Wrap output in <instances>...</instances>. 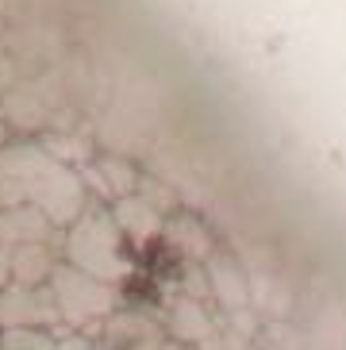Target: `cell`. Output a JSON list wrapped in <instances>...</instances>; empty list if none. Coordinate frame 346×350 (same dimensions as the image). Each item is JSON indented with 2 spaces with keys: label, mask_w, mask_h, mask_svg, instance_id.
Masks as SVG:
<instances>
[{
  "label": "cell",
  "mask_w": 346,
  "mask_h": 350,
  "mask_svg": "<svg viewBox=\"0 0 346 350\" xmlns=\"http://www.w3.org/2000/svg\"><path fill=\"white\" fill-rule=\"evenodd\" d=\"M35 204L58 231L73 224L92 204V193L77 165L51 158L35 139H12L0 146V208Z\"/></svg>",
  "instance_id": "6da1fadb"
},
{
  "label": "cell",
  "mask_w": 346,
  "mask_h": 350,
  "mask_svg": "<svg viewBox=\"0 0 346 350\" xmlns=\"http://www.w3.org/2000/svg\"><path fill=\"white\" fill-rule=\"evenodd\" d=\"M62 262H70L73 269H85L108 285H123L135 273L127 239L120 235L112 212L104 204H89L62 231Z\"/></svg>",
  "instance_id": "7a4b0ae2"
},
{
  "label": "cell",
  "mask_w": 346,
  "mask_h": 350,
  "mask_svg": "<svg viewBox=\"0 0 346 350\" xmlns=\"http://www.w3.org/2000/svg\"><path fill=\"white\" fill-rule=\"evenodd\" d=\"M46 288H51L54 308L62 316V331L96 335L101 319L112 308H120V285H108V281L92 278L85 269H73L70 262H58Z\"/></svg>",
  "instance_id": "3957f363"
},
{
  "label": "cell",
  "mask_w": 346,
  "mask_h": 350,
  "mask_svg": "<svg viewBox=\"0 0 346 350\" xmlns=\"http://www.w3.org/2000/svg\"><path fill=\"white\" fill-rule=\"evenodd\" d=\"M4 327H46L62 331V316L54 308L51 288H27V285H8L0 288V331Z\"/></svg>",
  "instance_id": "277c9868"
},
{
  "label": "cell",
  "mask_w": 346,
  "mask_h": 350,
  "mask_svg": "<svg viewBox=\"0 0 346 350\" xmlns=\"http://www.w3.org/2000/svg\"><path fill=\"white\" fill-rule=\"evenodd\" d=\"M96 335H101L96 347H104V350H162V342H165L162 323L135 308H112L101 319Z\"/></svg>",
  "instance_id": "5b68a950"
},
{
  "label": "cell",
  "mask_w": 346,
  "mask_h": 350,
  "mask_svg": "<svg viewBox=\"0 0 346 350\" xmlns=\"http://www.w3.org/2000/svg\"><path fill=\"white\" fill-rule=\"evenodd\" d=\"M108 212H112L116 227H120V235L127 239V247L146 250V247L154 243V239H162L165 212H158V208H154L150 200H146V196H139V193L116 196Z\"/></svg>",
  "instance_id": "8992f818"
},
{
  "label": "cell",
  "mask_w": 346,
  "mask_h": 350,
  "mask_svg": "<svg viewBox=\"0 0 346 350\" xmlns=\"http://www.w3.org/2000/svg\"><path fill=\"white\" fill-rule=\"evenodd\" d=\"M0 112H4V124L20 127V131H46L54 120V108L42 100L35 81H16L12 89H4L0 93Z\"/></svg>",
  "instance_id": "52a82bcc"
},
{
  "label": "cell",
  "mask_w": 346,
  "mask_h": 350,
  "mask_svg": "<svg viewBox=\"0 0 346 350\" xmlns=\"http://www.w3.org/2000/svg\"><path fill=\"white\" fill-rule=\"evenodd\" d=\"M12 281L27 288H42L51 281V273L62 262V235L46 239V243H23V247H12Z\"/></svg>",
  "instance_id": "ba28073f"
},
{
  "label": "cell",
  "mask_w": 346,
  "mask_h": 350,
  "mask_svg": "<svg viewBox=\"0 0 346 350\" xmlns=\"http://www.w3.org/2000/svg\"><path fill=\"white\" fill-rule=\"evenodd\" d=\"M62 231L42 216V208L35 204H12L0 208V247H23V243H46V239H58Z\"/></svg>",
  "instance_id": "9c48e42d"
},
{
  "label": "cell",
  "mask_w": 346,
  "mask_h": 350,
  "mask_svg": "<svg viewBox=\"0 0 346 350\" xmlns=\"http://www.w3.org/2000/svg\"><path fill=\"white\" fill-rule=\"evenodd\" d=\"M165 335L177 347H204L208 339H215V323L208 316V308L200 304V297H177L170 304V319H165Z\"/></svg>",
  "instance_id": "30bf717a"
},
{
  "label": "cell",
  "mask_w": 346,
  "mask_h": 350,
  "mask_svg": "<svg viewBox=\"0 0 346 350\" xmlns=\"http://www.w3.org/2000/svg\"><path fill=\"white\" fill-rule=\"evenodd\" d=\"M204 273H208V288H212V297L224 304L227 312H239L246 308V278H243V266L235 262L231 254H208L204 258Z\"/></svg>",
  "instance_id": "8fae6325"
},
{
  "label": "cell",
  "mask_w": 346,
  "mask_h": 350,
  "mask_svg": "<svg viewBox=\"0 0 346 350\" xmlns=\"http://www.w3.org/2000/svg\"><path fill=\"white\" fill-rule=\"evenodd\" d=\"M162 239L177 250V254L189 258V262H204V258L212 254V235H208V227L196 216H185V212L181 216H165Z\"/></svg>",
  "instance_id": "7c38bea8"
},
{
  "label": "cell",
  "mask_w": 346,
  "mask_h": 350,
  "mask_svg": "<svg viewBox=\"0 0 346 350\" xmlns=\"http://www.w3.org/2000/svg\"><path fill=\"white\" fill-rule=\"evenodd\" d=\"M35 143L46 150L51 158H58V162H66V165H89L92 162V143L89 139H81V135H73V131H66V127H54V131H39L35 135Z\"/></svg>",
  "instance_id": "4fadbf2b"
},
{
  "label": "cell",
  "mask_w": 346,
  "mask_h": 350,
  "mask_svg": "<svg viewBox=\"0 0 346 350\" xmlns=\"http://www.w3.org/2000/svg\"><path fill=\"white\" fill-rule=\"evenodd\" d=\"M0 350H58V331L46 327H4Z\"/></svg>",
  "instance_id": "5bb4252c"
},
{
  "label": "cell",
  "mask_w": 346,
  "mask_h": 350,
  "mask_svg": "<svg viewBox=\"0 0 346 350\" xmlns=\"http://www.w3.org/2000/svg\"><path fill=\"white\" fill-rule=\"evenodd\" d=\"M12 281V258H8V250L0 247V288Z\"/></svg>",
  "instance_id": "9a60e30c"
},
{
  "label": "cell",
  "mask_w": 346,
  "mask_h": 350,
  "mask_svg": "<svg viewBox=\"0 0 346 350\" xmlns=\"http://www.w3.org/2000/svg\"><path fill=\"white\" fill-rule=\"evenodd\" d=\"M12 143V127L4 124V116H0V146H8Z\"/></svg>",
  "instance_id": "2e32d148"
},
{
  "label": "cell",
  "mask_w": 346,
  "mask_h": 350,
  "mask_svg": "<svg viewBox=\"0 0 346 350\" xmlns=\"http://www.w3.org/2000/svg\"><path fill=\"white\" fill-rule=\"evenodd\" d=\"M162 350H177V342H173V339H165V342H162Z\"/></svg>",
  "instance_id": "e0dca14e"
},
{
  "label": "cell",
  "mask_w": 346,
  "mask_h": 350,
  "mask_svg": "<svg viewBox=\"0 0 346 350\" xmlns=\"http://www.w3.org/2000/svg\"><path fill=\"white\" fill-rule=\"evenodd\" d=\"M89 350H104V347H89Z\"/></svg>",
  "instance_id": "ac0fdd59"
}]
</instances>
